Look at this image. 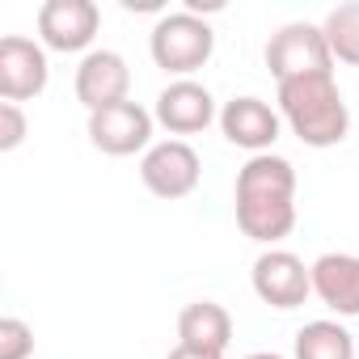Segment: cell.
Masks as SVG:
<instances>
[{
  "mask_svg": "<svg viewBox=\"0 0 359 359\" xmlns=\"http://www.w3.org/2000/svg\"><path fill=\"white\" fill-rule=\"evenodd\" d=\"M237 224L250 241L275 245L296 229V169L287 156L258 152L237 173Z\"/></svg>",
  "mask_w": 359,
  "mask_h": 359,
  "instance_id": "1",
  "label": "cell"
},
{
  "mask_svg": "<svg viewBox=\"0 0 359 359\" xmlns=\"http://www.w3.org/2000/svg\"><path fill=\"white\" fill-rule=\"evenodd\" d=\"M279 114L309 148H334L351 131V110L342 102V89L334 72H313L279 85Z\"/></svg>",
  "mask_w": 359,
  "mask_h": 359,
  "instance_id": "2",
  "label": "cell"
},
{
  "mask_svg": "<svg viewBox=\"0 0 359 359\" xmlns=\"http://www.w3.org/2000/svg\"><path fill=\"white\" fill-rule=\"evenodd\" d=\"M148 51H152L156 68H165V72L187 81L191 72H199L212 60L216 34H212V26L199 13H187V9L182 13H165L152 26V34H148Z\"/></svg>",
  "mask_w": 359,
  "mask_h": 359,
  "instance_id": "3",
  "label": "cell"
},
{
  "mask_svg": "<svg viewBox=\"0 0 359 359\" xmlns=\"http://www.w3.org/2000/svg\"><path fill=\"white\" fill-rule=\"evenodd\" d=\"M266 68L279 85L296 76H313V72H334V55H330L321 26L287 22L283 30H275L266 43Z\"/></svg>",
  "mask_w": 359,
  "mask_h": 359,
  "instance_id": "4",
  "label": "cell"
},
{
  "mask_svg": "<svg viewBox=\"0 0 359 359\" xmlns=\"http://www.w3.org/2000/svg\"><path fill=\"white\" fill-rule=\"evenodd\" d=\"M199 173H203L199 152L187 140H161L140 161V177L156 199H187L199 187Z\"/></svg>",
  "mask_w": 359,
  "mask_h": 359,
  "instance_id": "5",
  "label": "cell"
},
{
  "mask_svg": "<svg viewBox=\"0 0 359 359\" xmlns=\"http://www.w3.org/2000/svg\"><path fill=\"white\" fill-rule=\"evenodd\" d=\"M254 292L271 309H300L313 292V271L292 250H266L254 262Z\"/></svg>",
  "mask_w": 359,
  "mask_h": 359,
  "instance_id": "6",
  "label": "cell"
},
{
  "mask_svg": "<svg viewBox=\"0 0 359 359\" xmlns=\"http://www.w3.org/2000/svg\"><path fill=\"white\" fill-rule=\"evenodd\" d=\"M102 9L93 0H47L39 9V39L51 51H85L97 39Z\"/></svg>",
  "mask_w": 359,
  "mask_h": 359,
  "instance_id": "7",
  "label": "cell"
},
{
  "mask_svg": "<svg viewBox=\"0 0 359 359\" xmlns=\"http://www.w3.org/2000/svg\"><path fill=\"white\" fill-rule=\"evenodd\" d=\"M47 55L39 43L22 39V34H5L0 39V97L5 102H30L47 89Z\"/></svg>",
  "mask_w": 359,
  "mask_h": 359,
  "instance_id": "8",
  "label": "cell"
},
{
  "mask_svg": "<svg viewBox=\"0 0 359 359\" xmlns=\"http://www.w3.org/2000/svg\"><path fill=\"white\" fill-rule=\"evenodd\" d=\"M89 140L106 156H131L152 140V114L140 102H118L89 114Z\"/></svg>",
  "mask_w": 359,
  "mask_h": 359,
  "instance_id": "9",
  "label": "cell"
},
{
  "mask_svg": "<svg viewBox=\"0 0 359 359\" xmlns=\"http://www.w3.org/2000/svg\"><path fill=\"white\" fill-rule=\"evenodd\" d=\"M127 89H131V68H127V60L118 51H89L81 60V68H76V102L89 114L127 102Z\"/></svg>",
  "mask_w": 359,
  "mask_h": 359,
  "instance_id": "10",
  "label": "cell"
},
{
  "mask_svg": "<svg viewBox=\"0 0 359 359\" xmlns=\"http://www.w3.org/2000/svg\"><path fill=\"white\" fill-rule=\"evenodd\" d=\"M152 118L169 135H195L216 118V102H212L208 85H199V81H173V85L161 89Z\"/></svg>",
  "mask_w": 359,
  "mask_h": 359,
  "instance_id": "11",
  "label": "cell"
},
{
  "mask_svg": "<svg viewBox=\"0 0 359 359\" xmlns=\"http://www.w3.org/2000/svg\"><path fill=\"white\" fill-rule=\"evenodd\" d=\"M220 131L229 144L245 148V152H266L279 140V114L262 102V97H233L220 110Z\"/></svg>",
  "mask_w": 359,
  "mask_h": 359,
  "instance_id": "12",
  "label": "cell"
},
{
  "mask_svg": "<svg viewBox=\"0 0 359 359\" xmlns=\"http://www.w3.org/2000/svg\"><path fill=\"white\" fill-rule=\"evenodd\" d=\"M317 300L338 317H359V258L355 254H321L313 266Z\"/></svg>",
  "mask_w": 359,
  "mask_h": 359,
  "instance_id": "13",
  "label": "cell"
},
{
  "mask_svg": "<svg viewBox=\"0 0 359 359\" xmlns=\"http://www.w3.org/2000/svg\"><path fill=\"white\" fill-rule=\"evenodd\" d=\"M177 338H182V346H199V351L224 355L229 342H233V317L216 300H195V304H187L182 313H177Z\"/></svg>",
  "mask_w": 359,
  "mask_h": 359,
  "instance_id": "14",
  "label": "cell"
},
{
  "mask_svg": "<svg viewBox=\"0 0 359 359\" xmlns=\"http://www.w3.org/2000/svg\"><path fill=\"white\" fill-rule=\"evenodd\" d=\"M296 359H355V338L338 321H309L296 334Z\"/></svg>",
  "mask_w": 359,
  "mask_h": 359,
  "instance_id": "15",
  "label": "cell"
},
{
  "mask_svg": "<svg viewBox=\"0 0 359 359\" xmlns=\"http://www.w3.org/2000/svg\"><path fill=\"white\" fill-rule=\"evenodd\" d=\"M321 34L330 43V55L359 68V0H351V5H338L330 9V18L321 22Z\"/></svg>",
  "mask_w": 359,
  "mask_h": 359,
  "instance_id": "16",
  "label": "cell"
},
{
  "mask_svg": "<svg viewBox=\"0 0 359 359\" xmlns=\"http://www.w3.org/2000/svg\"><path fill=\"white\" fill-rule=\"evenodd\" d=\"M30 351H34V330L22 317L0 321V359H26Z\"/></svg>",
  "mask_w": 359,
  "mask_h": 359,
  "instance_id": "17",
  "label": "cell"
},
{
  "mask_svg": "<svg viewBox=\"0 0 359 359\" xmlns=\"http://www.w3.org/2000/svg\"><path fill=\"white\" fill-rule=\"evenodd\" d=\"M26 140V114L13 102H0V152H13Z\"/></svg>",
  "mask_w": 359,
  "mask_h": 359,
  "instance_id": "18",
  "label": "cell"
},
{
  "mask_svg": "<svg viewBox=\"0 0 359 359\" xmlns=\"http://www.w3.org/2000/svg\"><path fill=\"white\" fill-rule=\"evenodd\" d=\"M169 359H224V355H216V351H199V346H182V342H177V346L169 351Z\"/></svg>",
  "mask_w": 359,
  "mask_h": 359,
  "instance_id": "19",
  "label": "cell"
},
{
  "mask_svg": "<svg viewBox=\"0 0 359 359\" xmlns=\"http://www.w3.org/2000/svg\"><path fill=\"white\" fill-rule=\"evenodd\" d=\"M245 359H283V355H275V351H254V355H245Z\"/></svg>",
  "mask_w": 359,
  "mask_h": 359,
  "instance_id": "20",
  "label": "cell"
}]
</instances>
